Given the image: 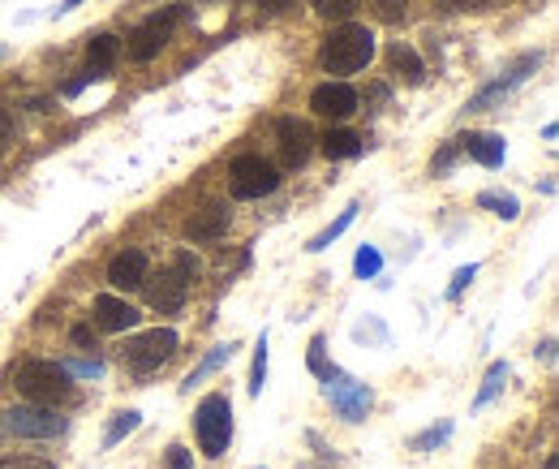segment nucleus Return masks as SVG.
I'll use <instances>...</instances> for the list:
<instances>
[{
	"label": "nucleus",
	"instance_id": "1",
	"mask_svg": "<svg viewBox=\"0 0 559 469\" xmlns=\"http://www.w3.org/2000/svg\"><path fill=\"white\" fill-rule=\"evenodd\" d=\"M374 52H379L374 30L344 22V26H332V30H328V39H323V48H319V65H323V74L344 78V74H361V69L374 61Z\"/></svg>",
	"mask_w": 559,
	"mask_h": 469
},
{
	"label": "nucleus",
	"instance_id": "2",
	"mask_svg": "<svg viewBox=\"0 0 559 469\" xmlns=\"http://www.w3.org/2000/svg\"><path fill=\"white\" fill-rule=\"evenodd\" d=\"M69 379L74 375L65 366H56V362H22L17 375H13V388L22 392V401L56 409V405L74 401V383Z\"/></svg>",
	"mask_w": 559,
	"mask_h": 469
},
{
	"label": "nucleus",
	"instance_id": "3",
	"mask_svg": "<svg viewBox=\"0 0 559 469\" xmlns=\"http://www.w3.org/2000/svg\"><path fill=\"white\" fill-rule=\"evenodd\" d=\"M319 379H323L328 405H332L344 422L357 427V422L370 418V409H374V388H370V383H361L357 375H348V370H340V366H328Z\"/></svg>",
	"mask_w": 559,
	"mask_h": 469
},
{
	"label": "nucleus",
	"instance_id": "4",
	"mask_svg": "<svg viewBox=\"0 0 559 469\" xmlns=\"http://www.w3.org/2000/svg\"><path fill=\"white\" fill-rule=\"evenodd\" d=\"M194 435H199V448L207 457H224L228 444H232V401L224 392H212L199 401L194 409Z\"/></svg>",
	"mask_w": 559,
	"mask_h": 469
},
{
	"label": "nucleus",
	"instance_id": "5",
	"mask_svg": "<svg viewBox=\"0 0 559 469\" xmlns=\"http://www.w3.org/2000/svg\"><path fill=\"white\" fill-rule=\"evenodd\" d=\"M0 427H4V435H17V440H56V435H65V418L56 409L30 405V401L4 409L0 414Z\"/></svg>",
	"mask_w": 559,
	"mask_h": 469
},
{
	"label": "nucleus",
	"instance_id": "6",
	"mask_svg": "<svg viewBox=\"0 0 559 469\" xmlns=\"http://www.w3.org/2000/svg\"><path fill=\"white\" fill-rule=\"evenodd\" d=\"M538 65H543V52H525V56H517V61H512V65H508V69H504L495 83H486V87H482V91H478V96L465 104V113H486V109H499V104H504V100H508L517 87H525V83L534 78V69H538Z\"/></svg>",
	"mask_w": 559,
	"mask_h": 469
},
{
	"label": "nucleus",
	"instance_id": "7",
	"mask_svg": "<svg viewBox=\"0 0 559 469\" xmlns=\"http://www.w3.org/2000/svg\"><path fill=\"white\" fill-rule=\"evenodd\" d=\"M181 17H186V4H168L164 13H151V17L129 35V61H151V56H160Z\"/></svg>",
	"mask_w": 559,
	"mask_h": 469
},
{
	"label": "nucleus",
	"instance_id": "8",
	"mask_svg": "<svg viewBox=\"0 0 559 469\" xmlns=\"http://www.w3.org/2000/svg\"><path fill=\"white\" fill-rule=\"evenodd\" d=\"M177 332L173 328H151V332H142L138 341H129L125 345V366L134 370V375H155L173 353H177Z\"/></svg>",
	"mask_w": 559,
	"mask_h": 469
},
{
	"label": "nucleus",
	"instance_id": "9",
	"mask_svg": "<svg viewBox=\"0 0 559 469\" xmlns=\"http://www.w3.org/2000/svg\"><path fill=\"white\" fill-rule=\"evenodd\" d=\"M228 177H232V199H263V194H271V190L280 186L276 164H267L263 155H241V160H232Z\"/></svg>",
	"mask_w": 559,
	"mask_h": 469
},
{
	"label": "nucleus",
	"instance_id": "10",
	"mask_svg": "<svg viewBox=\"0 0 559 469\" xmlns=\"http://www.w3.org/2000/svg\"><path fill=\"white\" fill-rule=\"evenodd\" d=\"M310 113L328 121H348L357 113V91L348 83H323L310 91Z\"/></svg>",
	"mask_w": 559,
	"mask_h": 469
},
{
	"label": "nucleus",
	"instance_id": "11",
	"mask_svg": "<svg viewBox=\"0 0 559 469\" xmlns=\"http://www.w3.org/2000/svg\"><path fill=\"white\" fill-rule=\"evenodd\" d=\"M456 142H460V155L478 160L482 168H499V164L508 160V142H504V134H491V129H469V134H460Z\"/></svg>",
	"mask_w": 559,
	"mask_h": 469
},
{
	"label": "nucleus",
	"instance_id": "12",
	"mask_svg": "<svg viewBox=\"0 0 559 469\" xmlns=\"http://www.w3.org/2000/svg\"><path fill=\"white\" fill-rule=\"evenodd\" d=\"M186 297H190V280H186L177 267L160 271V276H155V284L147 289V302H151L160 315H177V310L186 306Z\"/></svg>",
	"mask_w": 559,
	"mask_h": 469
},
{
	"label": "nucleus",
	"instance_id": "13",
	"mask_svg": "<svg viewBox=\"0 0 559 469\" xmlns=\"http://www.w3.org/2000/svg\"><path fill=\"white\" fill-rule=\"evenodd\" d=\"M91 310H96V328H100V332H134V328L142 324V315H138L125 297H116V293H100V297L91 302Z\"/></svg>",
	"mask_w": 559,
	"mask_h": 469
},
{
	"label": "nucleus",
	"instance_id": "14",
	"mask_svg": "<svg viewBox=\"0 0 559 469\" xmlns=\"http://www.w3.org/2000/svg\"><path fill=\"white\" fill-rule=\"evenodd\" d=\"M147 254L142 250H120V254H112L109 263V284L112 289H120V293H129V289H142L147 284Z\"/></svg>",
	"mask_w": 559,
	"mask_h": 469
},
{
	"label": "nucleus",
	"instance_id": "15",
	"mask_svg": "<svg viewBox=\"0 0 559 469\" xmlns=\"http://www.w3.org/2000/svg\"><path fill=\"white\" fill-rule=\"evenodd\" d=\"M310 142H315V134H310L306 121H297V117L280 121V151H284V164H289V168H302V164L310 160Z\"/></svg>",
	"mask_w": 559,
	"mask_h": 469
},
{
	"label": "nucleus",
	"instance_id": "16",
	"mask_svg": "<svg viewBox=\"0 0 559 469\" xmlns=\"http://www.w3.org/2000/svg\"><path fill=\"white\" fill-rule=\"evenodd\" d=\"M228 233V207L224 203H207L186 220V237L190 241H220Z\"/></svg>",
	"mask_w": 559,
	"mask_h": 469
},
{
	"label": "nucleus",
	"instance_id": "17",
	"mask_svg": "<svg viewBox=\"0 0 559 469\" xmlns=\"http://www.w3.org/2000/svg\"><path fill=\"white\" fill-rule=\"evenodd\" d=\"M388 61H392V69H396L409 87H422V83H427V65H422V56H418L409 43H392V48H388Z\"/></svg>",
	"mask_w": 559,
	"mask_h": 469
},
{
	"label": "nucleus",
	"instance_id": "18",
	"mask_svg": "<svg viewBox=\"0 0 559 469\" xmlns=\"http://www.w3.org/2000/svg\"><path fill=\"white\" fill-rule=\"evenodd\" d=\"M116 56H120V39H116V35H96V39L87 43V74L104 78L112 65H116Z\"/></svg>",
	"mask_w": 559,
	"mask_h": 469
},
{
	"label": "nucleus",
	"instance_id": "19",
	"mask_svg": "<svg viewBox=\"0 0 559 469\" xmlns=\"http://www.w3.org/2000/svg\"><path fill=\"white\" fill-rule=\"evenodd\" d=\"M232 353H237V345H232V341H228V345H216V350L207 353V357H203V362H199V366H194V370L181 379V392H194L203 379H212L216 370H224V366L232 362Z\"/></svg>",
	"mask_w": 559,
	"mask_h": 469
},
{
	"label": "nucleus",
	"instance_id": "20",
	"mask_svg": "<svg viewBox=\"0 0 559 469\" xmlns=\"http://www.w3.org/2000/svg\"><path fill=\"white\" fill-rule=\"evenodd\" d=\"M319 151L328 160H353V155H361V134H353V129H328L319 138Z\"/></svg>",
	"mask_w": 559,
	"mask_h": 469
},
{
	"label": "nucleus",
	"instance_id": "21",
	"mask_svg": "<svg viewBox=\"0 0 559 469\" xmlns=\"http://www.w3.org/2000/svg\"><path fill=\"white\" fill-rule=\"evenodd\" d=\"M478 207H486V212L499 216V220H517V216H521V199L508 194V190H504V194H499V190H482V194H478Z\"/></svg>",
	"mask_w": 559,
	"mask_h": 469
},
{
	"label": "nucleus",
	"instance_id": "22",
	"mask_svg": "<svg viewBox=\"0 0 559 469\" xmlns=\"http://www.w3.org/2000/svg\"><path fill=\"white\" fill-rule=\"evenodd\" d=\"M508 362H491V370H486V379H482V388H478V396H473V409H486L499 392H504V383H508Z\"/></svg>",
	"mask_w": 559,
	"mask_h": 469
},
{
	"label": "nucleus",
	"instance_id": "23",
	"mask_svg": "<svg viewBox=\"0 0 559 469\" xmlns=\"http://www.w3.org/2000/svg\"><path fill=\"white\" fill-rule=\"evenodd\" d=\"M357 212H361V207H357V203H348V207H344V212L335 216V220H332V225H328V229H323V233H319V237H310V245H306V250H310V254H323V250L332 245L335 237H340V233H344V229H348V225H353V220H357Z\"/></svg>",
	"mask_w": 559,
	"mask_h": 469
},
{
	"label": "nucleus",
	"instance_id": "24",
	"mask_svg": "<svg viewBox=\"0 0 559 469\" xmlns=\"http://www.w3.org/2000/svg\"><path fill=\"white\" fill-rule=\"evenodd\" d=\"M142 427V414L138 409H120V414H112L109 431H104V448H116L125 435H134Z\"/></svg>",
	"mask_w": 559,
	"mask_h": 469
},
{
	"label": "nucleus",
	"instance_id": "25",
	"mask_svg": "<svg viewBox=\"0 0 559 469\" xmlns=\"http://www.w3.org/2000/svg\"><path fill=\"white\" fill-rule=\"evenodd\" d=\"M263 388H267V332L258 337V345H254V366H250V396H263Z\"/></svg>",
	"mask_w": 559,
	"mask_h": 469
},
{
	"label": "nucleus",
	"instance_id": "26",
	"mask_svg": "<svg viewBox=\"0 0 559 469\" xmlns=\"http://www.w3.org/2000/svg\"><path fill=\"white\" fill-rule=\"evenodd\" d=\"M353 271H357V280H374L383 271V254L374 245H361L357 258H353Z\"/></svg>",
	"mask_w": 559,
	"mask_h": 469
},
{
	"label": "nucleus",
	"instance_id": "27",
	"mask_svg": "<svg viewBox=\"0 0 559 469\" xmlns=\"http://www.w3.org/2000/svg\"><path fill=\"white\" fill-rule=\"evenodd\" d=\"M353 341H357V345H388L383 319H361V324L353 328Z\"/></svg>",
	"mask_w": 559,
	"mask_h": 469
},
{
	"label": "nucleus",
	"instance_id": "28",
	"mask_svg": "<svg viewBox=\"0 0 559 469\" xmlns=\"http://www.w3.org/2000/svg\"><path fill=\"white\" fill-rule=\"evenodd\" d=\"M315 4V13L319 17H335V22H348L353 13H357V4L361 0H310Z\"/></svg>",
	"mask_w": 559,
	"mask_h": 469
},
{
	"label": "nucleus",
	"instance_id": "29",
	"mask_svg": "<svg viewBox=\"0 0 559 469\" xmlns=\"http://www.w3.org/2000/svg\"><path fill=\"white\" fill-rule=\"evenodd\" d=\"M452 440V422H440V427H431V431H422V435H414V453H431V448H440Z\"/></svg>",
	"mask_w": 559,
	"mask_h": 469
},
{
	"label": "nucleus",
	"instance_id": "30",
	"mask_svg": "<svg viewBox=\"0 0 559 469\" xmlns=\"http://www.w3.org/2000/svg\"><path fill=\"white\" fill-rule=\"evenodd\" d=\"M173 267H177V271H181L190 284H199V276H203V263H199V254H194V250H177Z\"/></svg>",
	"mask_w": 559,
	"mask_h": 469
},
{
	"label": "nucleus",
	"instance_id": "31",
	"mask_svg": "<svg viewBox=\"0 0 559 469\" xmlns=\"http://www.w3.org/2000/svg\"><path fill=\"white\" fill-rule=\"evenodd\" d=\"M478 271H482L478 263H469V267H456V276H452V284H447V302H456V297H460V293H465V289H469V284L478 280Z\"/></svg>",
	"mask_w": 559,
	"mask_h": 469
},
{
	"label": "nucleus",
	"instance_id": "32",
	"mask_svg": "<svg viewBox=\"0 0 559 469\" xmlns=\"http://www.w3.org/2000/svg\"><path fill=\"white\" fill-rule=\"evenodd\" d=\"M370 9L379 22H401L409 13V0H370Z\"/></svg>",
	"mask_w": 559,
	"mask_h": 469
},
{
	"label": "nucleus",
	"instance_id": "33",
	"mask_svg": "<svg viewBox=\"0 0 559 469\" xmlns=\"http://www.w3.org/2000/svg\"><path fill=\"white\" fill-rule=\"evenodd\" d=\"M65 370H69V375H78V379H104V362H96V357L65 362Z\"/></svg>",
	"mask_w": 559,
	"mask_h": 469
},
{
	"label": "nucleus",
	"instance_id": "34",
	"mask_svg": "<svg viewBox=\"0 0 559 469\" xmlns=\"http://www.w3.org/2000/svg\"><path fill=\"white\" fill-rule=\"evenodd\" d=\"M306 366H310L315 375H323V370H328V337H315V341H310V357H306Z\"/></svg>",
	"mask_w": 559,
	"mask_h": 469
},
{
	"label": "nucleus",
	"instance_id": "35",
	"mask_svg": "<svg viewBox=\"0 0 559 469\" xmlns=\"http://www.w3.org/2000/svg\"><path fill=\"white\" fill-rule=\"evenodd\" d=\"M456 155H460V142H456V138H452V142H447L444 151H440V155H435V160H431V173H435V177H444L447 168H452V164H456Z\"/></svg>",
	"mask_w": 559,
	"mask_h": 469
},
{
	"label": "nucleus",
	"instance_id": "36",
	"mask_svg": "<svg viewBox=\"0 0 559 469\" xmlns=\"http://www.w3.org/2000/svg\"><path fill=\"white\" fill-rule=\"evenodd\" d=\"M164 469H194V453L181 448V444H173V448H168V466Z\"/></svg>",
	"mask_w": 559,
	"mask_h": 469
},
{
	"label": "nucleus",
	"instance_id": "37",
	"mask_svg": "<svg viewBox=\"0 0 559 469\" xmlns=\"http://www.w3.org/2000/svg\"><path fill=\"white\" fill-rule=\"evenodd\" d=\"M0 469H52V461H39V457H4Z\"/></svg>",
	"mask_w": 559,
	"mask_h": 469
},
{
	"label": "nucleus",
	"instance_id": "38",
	"mask_svg": "<svg viewBox=\"0 0 559 469\" xmlns=\"http://www.w3.org/2000/svg\"><path fill=\"white\" fill-rule=\"evenodd\" d=\"M74 345H78V350H96V337H91V328H87V324H78V328H74Z\"/></svg>",
	"mask_w": 559,
	"mask_h": 469
},
{
	"label": "nucleus",
	"instance_id": "39",
	"mask_svg": "<svg viewBox=\"0 0 559 469\" xmlns=\"http://www.w3.org/2000/svg\"><path fill=\"white\" fill-rule=\"evenodd\" d=\"M9 134H13V117H9V113H4V109H0V142H4V138H9Z\"/></svg>",
	"mask_w": 559,
	"mask_h": 469
},
{
	"label": "nucleus",
	"instance_id": "40",
	"mask_svg": "<svg viewBox=\"0 0 559 469\" xmlns=\"http://www.w3.org/2000/svg\"><path fill=\"white\" fill-rule=\"evenodd\" d=\"M78 4H82V0H61V4H56V13H74Z\"/></svg>",
	"mask_w": 559,
	"mask_h": 469
},
{
	"label": "nucleus",
	"instance_id": "41",
	"mask_svg": "<svg viewBox=\"0 0 559 469\" xmlns=\"http://www.w3.org/2000/svg\"><path fill=\"white\" fill-rule=\"evenodd\" d=\"M258 4H267V9H289L293 0H258Z\"/></svg>",
	"mask_w": 559,
	"mask_h": 469
},
{
	"label": "nucleus",
	"instance_id": "42",
	"mask_svg": "<svg viewBox=\"0 0 559 469\" xmlns=\"http://www.w3.org/2000/svg\"><path fill=\"white\" fill-rule=\"evenodd\" d=\"M547 469H559V457H547Z\"/></svg>",
	"mask_w": 559,
	"mask_h": 469
},
{
	"label": "nucleus",
	"instance_id": "43",
	"mask_svg": "<svg viewBox=\"0 0 559 469\" xmlns=\"http://www.w3.org/2000/svg\"><path fill=\"white\" fill-rule=\"evenodd\" d=\"M4 56H9V48H4V43H0V61H4Z\"/></svg>",
	"mask_w": 559,
	"mask_h": 469
}]
</instances>
